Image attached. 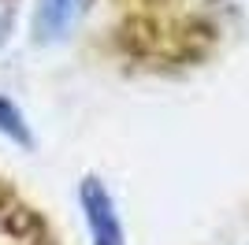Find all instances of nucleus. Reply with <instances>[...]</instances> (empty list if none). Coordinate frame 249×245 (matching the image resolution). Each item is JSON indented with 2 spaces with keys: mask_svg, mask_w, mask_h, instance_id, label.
Here are the masks:
<instances>
[{
  "mask_svg": "<svg viewBox=\"0 0 249 245\" xmlns=\"http://www.w3.org/2000/svg\"><path fill=\"white\" fill-rule=\"evenodd\" d=\"M78 201H82V212H86V223H89V238L93 245H126L123 238V223L115 215V204L112 193L104 190V182L97 175H86L82 186H78Z\"/></svg>",
  "mask_w": 249,
  "mask_h": 245,
  "instance_id": "1",
  "label": "nucleus"
},
{
  "mask_svg": "<svg viewBox=\"0 0 249 245\" xmlns=\"http://www.w3.org/2000/svg\"><path fill=\"white\" fill-rule=\"evenodd\" d=\"M86 4H89V0H41V8L34 15V34H37V41L63 37V34L78 22Z\"/></svg>",
  "mask_w": 249,
  "mask_h": 245,
  "instance_id": "2",
  "label": "nucleus"
},
{
  "mask_svg": "<svg viewBox=\"0 0 249 245\" xmlns=\"http://www.w3.org/2000/svg\"><path fill=\"white\" fill-rule=\"evenodd\" d=\"M0 134H8V138H15V141L22 145V149H30V130H26V122H22L19 108L8 101V97H0Z\"/></svg>",
  "mask_w": 249,
  "mask_h": 245,
  "instance_id": "3",
  "label": "nucleus"
}]
</instances>
